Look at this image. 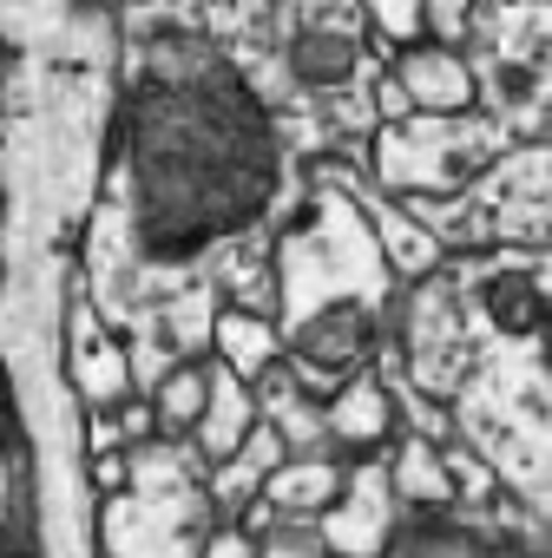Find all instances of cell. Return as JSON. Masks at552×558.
Wrapping results in <instances>:
<instances>
[{
	"instance_id": "1",
	"label": "cell",
	"mask_w": 552,
	"mask_h": 558,
	"mask_svg": "<svg viewBox=\"0 0 552 558\" xmlns=\"http://www.w3.org/2000/svg\"><path fill=\"white\" fill-rule=\"evenodd\" d=\"M356 342H362V323L349 316V310H336V316H323L310 336H303V349L316 355V362H343V355H356Z\"/></svg>"
},
{
	"instance_id": "2",
	"label": "cell",
	"mask_w": 552,
	"mask_h": 558,
	"mask_svg": "<svg viewBox=\"0 0 552 558\" xmlns=\"http://www.w3.org/2000/svg\"><path fill=\"white\" fill-rule=\"evenodd\" d=\"M500 323H513V329H532V323H539V303H526V290H519V283H513V290L500 283Z\"/></svg>"
}]
</instances>
